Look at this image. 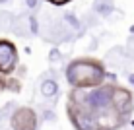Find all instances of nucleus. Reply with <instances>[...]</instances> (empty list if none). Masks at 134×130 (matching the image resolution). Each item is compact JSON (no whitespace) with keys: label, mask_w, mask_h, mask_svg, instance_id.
<instances>
[{"label":"nucleus","mask_w":134,"mask_h":130,"mask_svg":"<svg viewBox=\"0 0 134 130\" xmlns=\"http://www.w3.org/2000/svg\"><path fill=\"white\" fill-rule=\"evenodd\" d=\"M66 80L70 86L84 89V87H97L105 80V70L97 60H74L66 70Z\"/></svg>","instance_id":"1"},{"label":"nucleus","mask_w":134,"mask_h":130,"mask_svg":"<svg viewBox=\"0 0 134 130\" xmlns=\"http://www.w3.org/2000/svg\"><path fill=\"white\" fill-rule=\"evenodd\" d=\"M82 103H84L90 111L105 113V111L113 105V87H111V86L91 87L90 93H86L84 97H82Z\"/></svg>","instance_id":"2"},{"label":"nucleus","mask_w":134,"mask_h":130,"mask_svg":"<svg viewBox=\"0 0 134 130\" xmlns=\"http://www.w3.org/2000/svg\"><path fill=\"white\" fill-rule=\"evenodd\" d=\"M18 64V50L14 43L0 39V74H12Z\"/></svg>","instance_id":"3"},{"label":"nucleus","mask_w":134,"mask_h":130,"mask_svg":"<svg viewBox=\"0 0 134 130\" xmlns=\"http://www.w3.org/2000/svg\"><path fill=\"white\" fill-rule=\"evenodd\" d=\"M12 126L14 130H35L37 126V117L31 109H18L12 117Z\"/></svg>","instance_id":"4"},{"label":"nucleus","mask_w":134,"mask_h":130,"mask_svg":"<svg viewBox=\"0 0 134 130\" xmlns=\"http://www.w3.org/2000/svg\"><path fill=\"white\" fill-rule=\"evenodd\" d=\"M113 105H115V109H117L119 113H128L130 107H132V95H130V91L122 89V87L113 89Z\"/></svg>","instance_id":"5"},{"label":"nucleus","mask_w":134,"mask_h":130,"mask_svg":"<svg viewBox=\"0 0 134 130\" xmlns=\"http://www.w3.org/2000/svg\"><path fill=\"white\" fill-rule=\"evenodd\" d=\"M72 120L78 130H99L97 120L90 113H84V111H72Z\"/></svg>","instance_id":"6"},{"label":"nucleus","mask_w":134,"mask_h":130,"mask_svg":"<svg viewBox=\"0 0 134 130\" xmlns=\"http://www.w3.org/2000/svg\"><path fill=\"white\" fill-rule=\"evenodd\" d=\"M58 91V83L53 82V80H47L43 82V86H41V93H43L45 97H53L54 93Z\"/></svg>","instance_id":"7"},{"label":"nucleus","mask_w":134,"mask_h":130,"mask_svg":"<svg viewBox=\"0 0 134 130\" xmlns=\"http://www.w3.org/2000/svg\"><path fill=\"white\" fill-rule=\"evenodd\" d=\"M49 2H53L54 6H62V4H66V2H70V0H49Z\"/></svg>","instance_id":"8"},{"label":"nucleus","mask_w":134,"mask_h":130,"mask_svg":"<svg viewBox=\"0 0 134 130\" xmlns=\"http://www.w3.org/2000/svg\"><path fill=\"white\" fill-rule=\"evenodd\" d=\"M130 83H134V74H132V76H130Z\"/></svg>","instance_id":"9"}]
</instances>
